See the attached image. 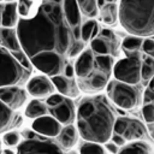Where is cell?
<instances>
[{
	"mask_svg": "<svg viewBox=\"0 0 154 154\" xmlns=\"http://www.w3.org/2000/svg\"><path fill=\"white\" fill-rule=\"evenodd\" d=\"M16 31L29 59L40 53H54L71 60L85 48L81 26L72 28L65 18L63 0L41 1L29 18L18 19Z\"/></svg>",
	"mask_w": 154,
	"mask_h": 154,
	"instance_id": "6da1fadb",
	"label": "cell"
},
{
	"mask_svg": "<svg viewBox=\"0 0 154 154\" xmlns=\"http://www.w3.org/2000/svg\"><path fill=\"white\" fill-rule=\"evenodd\" d=\"M75 119L83 141L103 144L113 134L116 112L106 95L94 94L79 100Z\"/></svg>",
	"mask_w": 154,
	"mask_h": 154,
	"instance_id": "7a4b0ae2",
	"label": "cell"
},
{
	"mask_svg": "<svg viewBox=\"0 0 154 154\" xmlns=\"http://www.w3.org/2000/svg\"><path fill=\"white\" fill-rule=\"evenodd\" d=\"M118 20L130 35L153 36L154 0H119Z\"/></svg>",
	"mask_w": 154,
	"mask_h": 154,
	"instance_id": "3957f363",
	"label": "cell"
},
{
	"mask_svg": "<svg viewBox=\"0 0 154 154\" xmlns=\"http://www.w3.org/2000/svg\"><path fill=\"white\" fill-rule=\"evenodd\" d=\"M31 71L24 69L12 55L10 51L0 46V88L24 85Z\"/></svg>",
	"mask_w": 154,
	"mask_h": 154,
	"instance_id": "277c9868",
	"label": "cell"
},
{
	"mask_svg": "<svg viewBox=\"0 0 154 154\" xmlns=\"http://www.w3.org/2000/svg\"><path fill=\"white\" fill-rule=\"evenodd\" d=\"M107 99L123 111H131L141 102V93L137 85L126 84L117 79H109L106 84Z\"/></svg>",
	"mask_w": 154,
	"mask_h": 154,
	"instance_id": "5b68a950",
	"label": "cell"
},
{
	"mask_svg": "<svg viewBox=\"0 0 154 154\" xmlns=\"http://www.w3.org/2000/svg\"><path fill=\"white\" fill-rule=\"evenodd\" d=\"M125 54V58H122L113 64L112 75L117 81L131 85H137L141 82V55L138 52H129Z\"/></svg>",
	"mask_w": 154,
	"mask_h": 154,
	"instance_id": "8992f818",
	"label": "cell"
},
{
	"mask_svg": "<svg viewBox=\"0 0 154 154\" xmlns=\"http://www.w3.org/2000/svg\"><path fill=\"white\" fill-rule=\"evenodd\" d=\"M17 154H64L63 148L47 137L25 138L17 144Z\"/></svg>",
	"mask_w": 154,
	"mask_h": 154,
	"instance_id": "52a82bcc",
	"label": "cell"
},
{
	"mask_svg": "<svg viewBox=\"0 0 154 154\" xmlns=\"http://www.w3.org/2000/svg\"><path fill=\"white\" fill-rule=\"evenodd\" d=\"M90 49L95 55H112L117 54L119 47L116 34L111 29H101L96 37L90 41Z\"/></svg>",
	"mask_w": 154,
	"mask_h": 154,
	"instance_id": "ba28073f",
	"label": "cell"
},
{
	"mask_svg": "<svg viewBox=\"0 0 154 154\" xmlns=\"http://www.w3.org/2000/svg\"><path fill=\"white\" fill-rule=\"evenodd\" d=\"M111 75L105 73L95 67H93V71L83 78H77L76 83L79 90L87 93L88 95L99 94L106 88V84L109 81Z\"/></svg>",
	"mask_w": 154,
	"mask_h": 154,
	"instance_id": "9c48e42d",
	"label": "cell"
},
{
	"mask_svg": "<svg viewBox=\"0 0 154 154\" xmlns=\"http://www.w3.org/2000/svg\"><path fill=\"white\" fill-rule=\"evenodd\" d=\"M26 93L34 96L35 99H42L52 95L55 91V88L49 77L45 75H37L28 79L25 83Z\"/></svg>",
	"mask_w": 154,
	"mask_h": 154,
	"instance_id": "30bf717a",
	"label": "cell"
},
{
	"mask_svg": "<svg viewBox=\"0 0 154 154\" xmlns=\"http://www.w3.org/2000/svg\"><path fill=\"white\" fill-rule=\"evenodd\" d=\"M61 124L54 119L52 116L45 114L41 116L36 119L32 120L31 123V129L35 134L47 137V138H52V137H57L61 130Z\"/></svg>",
	"mask_w": 154,
	"mask_h": 154,
	"instance_id": "8fae6325",
	"label": "cell"
},
{
	"mask_svg": "<svg viewBox=\"0 0 154 154\" xmlns=\"http://www.w3.org/2000/svg\"><path fill=\"white\" fill-rule=\"evenodd\" d=\"M0 101L12 111L19 109L26 102V91L18 85L0 88Z\"/></svg>",
	"mask_w": 154,
	"mask_h": 154,
	"instance_id": "7c38bea8",
	"label": "cell"
},
{
	"mask_svg": "<svg viewBox=\"0 0 154 154\" xmlns=\"http://www.w3.org/2000/svg\"><path fill=\"white\" fill-rule=\"evenodd\" d=\"M48 112H49V116L57 119L61 125L72 124L75 120V116H76L75 103L69 97H64V100L57 106L48 107Z\"/></svg>",
	"mask_w": 154,
	"mask_h": 154,
	"instance_id": "4fadbf2b",
	"label": "cell"
},
{
	"mask_svg": "<svg viewBox=\"0 0 154 154\" xmlns=\"http://www.w3.org/2000/svg\"><path fill=\"white\" fill-rule=\"evenodd\" d=\"M94 53L91 52L90 48H84L78 55L75 61L73 66V72L75 77L77 78H83L87 77L94 67Z\"/></svg>",
	"mask_w": 154,
	"mask_h": 154,
	"instance_id": "5bb4252c",
	"label": "cell"
},
{
	"mask_svg": "<svg viewBox=\"0 0 154 154\" xmlns=\"http://www.w3.org/2000/svg\"><path fill=\"white\" fill-rule=\"evenodd\" d=\"M55 90H58V93L65 97L69 99H73L77 97L79 94V89L77 87L76 79L75 78H67L63 75H57V76H52L49 77Z\"/></svg>",
	"mask_w": 154,
	"mask_h": 154,
	"instance_id": "9a60e30c",
	"label": "cell"
},
{
	"mask_svg": "<svg viewBox=\"0 0 154 154\" xmlns=\"http://www.w3.org/2000/svg\"><path fill=\"white\" fill-rule=\"evenodd\" d=\"M147 134L146 125L135 118L125 117V128L122 134V136L125 138L126 142H134V141H141Z\"/></svg>",
	"mask_w": 154,
	"mask_h": 154,
	"instance_id": "2e32d148",
	"label": "cell"
},
{
	"mask_svg": "<svg viewBox=\"0 0 154 154\" xmlns=\"http://www.w3.org/2000/svg\"><path fill=\"white\" fill-rule=\"evenodd\" d=\"M57 137H58V144L60 146V148L71 149L78 141V132L73 124H69L61 128Z\"/></svg>",
	"mask_w": 154,
	"mask_h": 154,
	"instance_id": "e0dca14e",
	"label": "cell"
},
{
	"mask_svg": "<svg viewBox=\"0 0 154 154\" xmlns=\"http://www.w3.org/2000/svg\"><path fill=\"white\" fill-rule=\"evenodd\" d=\"M0 46L5 47L10 52L20 51L16 28H2L0 26Z\"/></svg>",
	"mask_w": 154,
	"mask_h": 154,
	"instance_id": "ac0fdd59",
	"label": "cell"
},
{
	"mask_svg": "<svg viewBox=\"0 0 154 154\" xmlns=\"http://www.w3.org/2000/svg\"><path fill=\"white\" fill-rule=\"evenodd\" d=\"M18 13H17V5L16 1H10L4 4L2 12H1V23L0 26L2 28H16L18 23Z\"/></svg>",
	"mask_w": 154,
	"mask_h": 154,
	"instance_id": "d6986e66",
	"label": "cell"
},
{
	"mask_svg": "<svg viewBox=\"0 0 154 154\" xmlns=\"http://www.w3.org/2000/svg\"><path fill=\"white\" fill-rule=\"evenodd\" d=\"M97 16L106 25H114L118 20V5L114 2H106L99 8Z\"/></svg>",
	"mask_w": 154,
	"mask_h": 154,
	"instance_id": "ffe728a7",
	"label": "cell"
},
{
	"mask_svg": "<svg viewBox=\"0 0 154 154\" xmlns=\"http://www.w3.org/2000/svg\"><path fill=\"white\" fill-rule=\"evenodd\" d=\"M24 114L29 119H36V118H38L41 116L48 114V107L41 100L32 99L31 101H29L26 103L25 109H24Z\"/></svg>",
	"mask_w": 154,
	"mask_h": 154,
	"instance_id": "44dd1931",
	"label": "cell"
},
{
	"mask_svg": "<svg viewBox=\"0 0 154 154\" xmlns=\"http://www.w3.org/2000/svg\"><path fill=\"white\" fill-rule=\"evenodd\" d=\"M100 25L96 19H88L81 24V40L87 43L91 38L96 37L100 31Z\"/></svg>",
	"mask_w": 154,
	"mask_h": 154,
	"instance_id": "7402d4cb",
	"label": "cell"
},
{
	"mask_svg": "<svg viewBox=\"0 0 154 154\" xmlns=\"http://www.w3.org/2000/svg\"><path fill=\"white\" fill-rule=\"evenodd\" d=\"M16 119L17 116L14 114V111L8 108L5 103L0 101V134L5 132L11 126H13Z\"/></svg>",
	"mask_w": 154,
	"mask_h": 154,
	"instance_id": "603a6c76",
	"label": "cell"
},
{
	"mask_svg": "<svg viewBox=\"0 0 154 154\" xmlns=\"http://www.w3.org/2000/svg\"><path fill=\"white\" fill-rule=\"evenodd\" d=\"M150 153L152 150L149 144L143 141H134L126 143L118 152V154H150Z\"/></svg>",
	"mask_w": 154,
	"mask_h": 154,
	"instance_id": "cb8c5ba5",
	"label": "cell"
},
{
	"mask_svg": "<svg viewBox=\"0 0 154 154\" xmlns=\"http://www.w3.org/2000/svg\"><path fill=\"white\" fill-rule=\"evenodd\" d=\"M154 76V58L146 55L141 59V69H140V77L141 82L144 83V85L153 79Z\"/></svg>",
	"mask_w": 154,
	"mask_h": 154,
	"instance_id": "d4e9b609",
	"label": "cell"
},
{
	"mask_svg": "<svg viewBox=\"0 0 154 154\" xmlns=\"http://www.w3.org/2000/svg\"><path fill=\"white\" fill-rule=\"evenodd\" d=\"M76 2L82 17L84 16L89 19H94L97 16L99 8H97L96 0H76Z\"/></svg>",
	"mask_w": 154,
	"mask_h": 154,
	"instance_id": "484cf974",
	"label": "cell"
},
{
	"mask_svg": "<svg viewBox=\"0 0 154 154\" xmlns=\"http://www.w3.org/2000/svg\"><path fill=\"white\" fill-rule=\"evenodd\" d=\"M114 60L112 55H94V67L112 76V67Z\"/></svg>",
	"mask_w": 154,
	"mask_h": 154,
	"instance_id": "4316f807",
	"label": "cell"
},
{
	"mask_svg": "<svg viewBox=\"0 0 154 154\" xmlns=\"http://www.w3.org/2000/svg\"><path fill=\"white\" fill-rule=\"evenodd\" d=\"M16 5H17L18 17L20 18H29L36 8L34 0H17Z\"/></svg>",
	"mask_w": 154,
	"mask_h": 154,
	"instance_id": "83f0119b",
	"label": "cell"
},
{
	"mask_svg": "<svg viewBox=\"0 0 154 154\" xmlns=\"http://www.w3.org/2000/svg\"><path fill=\"white\" fill-rule=\"evenodd\" d=\"M143 37L140 36H135V35H129L126 37L123 38L122 41V48L125 53L129 52H138L141 48V43H142Z\"/></svg>",
	"mask_w": 154,
	"mask_h": 154,
	"instance_id": "f1b7e54d",
	"label": "cell"
},
{
	"mask_svg": "<svg viewBox=\"0 0 154 154\" xmlns=\"http://www.w3.org/2000/svg\"><path fill=\"white\" fill-rule=\"evenodd\" d=\"M78 154H105V148L100 143L83 141L78 147Z\"/></svg>",
	"mask_w": 154,
	"mask_h": 154,
	"instance_id": "f546056e",
	"label": "cell"
},
{
	"mask_svg": "<svg viewBox=\"0 0 154 154\" xmlns=\"http://www.w3.org/2000/svg\"><path fill=\"white\" fill-rule=\"evenodd\" d=\"M20 142V134L14 130H10L4 134L1 143H4L6 147H16Z\"/></svg>",
	"mask_w": 154,
	"mask_h": 154,
	"instance_id": "4dcf8cb0",
	"label": "cell"
},
{
	"mask_svg": "<svg viewBox=\"0 0 154 154\" xmlns=\"http://www.w3.org/2000/svg\"><path fill=\"white\" fill-rule=\"evenodd\" d=\"M12 53V55H13V58L24 67V69H26V70H29V71H31L32 72V65H31V63H30V60H29V58H28V55L20 49V51H16V52H11Z\"/></svg>",
	"mask_w": 154,
	"mask_h": 154,
	"instance_id": "1f68e13d",
	"label": "cell"
},
{
	"mask_svg": "<svg viewBox=\"0 0 154 154\" xmlns=\"http://www.w3.org/2000/svg\"><path fill=\"white\" fill-rule=\"evenodd\" d=\"M141 113H142V118L146 122V124L154 123V102L153 103L142 105Z\"/></svg>",
	"mask_w": 154,
	"mask_h": 154,
	"instance_id": "d6a6232c",
	"label": "cell"
},
{
	"mask_svg": "<svg viewBox=\"0 0 154 154\" xmlns=\"http://www.w3.org/2000/svg\"><path fill=\"white\" fill-rule=\"evenodd\" d=\"M153 79H150L147 84H146V89L142 94V105L146 103H153L154 102V90H153Z\"/></svg>",
	"mask_w": 154,
	"mask_h": 154,
	"instance_id": "836d02e7",
	"label": "cell"
},
{
	"mask_svg": "<svg viewBox=\"0 0 154 154\" xmlns=\"http://www.w3.org/2000/svg\"><path fill=\"white\" fill-rule=\"evenodd\" d=\"M140 49H142L146 55L153 57L154 55V40H153V36H149V37L143 38Z\"/></svg>",
	"mask_w": 154,
	"mask_h": 154,
	"instance_id": "e575fe53",
	"label": "cell"
},
{
	"mask_svg": "<svg viewBox=\"0 0 154 154\" xmlns=\"http://www.w3.org/2000/svg\"><path fill=\"white\" fill-rule=\"evenodd\" d=\"M65 96L60 95L59 93H53L52 95L47 96L46 99V106L47 107H53V106H57L58 103H60L63 100H64Z\"/></svg>",
	"mask_w": 154,
	"mask_h": 154,
	"instance_id": "d590c367",
	"label": "cell"
},
{
	"mask_svg": "<svg viewBox=\"0 0 154 154\" xmlns=\"http://www.w3.org/2000/svg\"><path fill=\"white\" fill-rule=\"evenodd\" d=\"M109 141L111 142H113L117 147H123V146H125L128 142L125 141V138L122 136V135H118V134H112L111 135V138H109Z\"/></svg>",
	"mask_w": 154,
	"mask_h": 154,
	"instance_id": "8d00e7d4",
	"label": "cell"
},
{
	"mask_svg": "<svg viewBox=\"0 0 154 154\" xmlns=\"http://www.w3.org/2000/svg\"><path fill=\"white\" fill-rule=\"evenodd\" d=\"M63 76L67 77V78H75V72H73V66L67 63L65 66H64V70H63Z\"/></svg>",
	"mask_w": 154,
	"mask_h": 154,
	"instance_id": "74e56055",
	"label": "cell"
},
{
	"mask_svg": "<svg viewBox=\"0 0 154 154\" xmlns=\"http://www.w3.org/2000/svg\"><path fill=\"white\" fill-rule=\"evenodd\" d=\"M103 144H105L106 149H107L111 154H118V152H119V147H117L113 142H111V141L108 140V141H107V142H105Z\"/></svg>",
	"mask_w": 154,
	"mask_h": 154,
	"instance_id": "f35d334b",
	"label": "cell"
},
{
	"mask_svg": "<svg viewBox=\"0 0 154 154\" xmlns=\"http://www.w3.org/2000/svg\"><path fill=\"white\" fill-rule=\"evenodd\" d=\"M4 154H14V152L11 150V149H5L4 150Z\"/></svg>",
	"mask_w": 154,
	"mask_h": 154,
	"instance_id": "ab89813d",
	"label": "cell"
},
{
	"mask_svg": "<svg viewBox=\"0 0 154 154\" xmlns=\"http://www.w3.org/2000/svg\"><path fill=\"white\" fill-rule=\"evenodd\" d=\"M2 6H4V5L0 2V23H1V12H2Z\"/></svg>",
	"mask_w": 154,
	"mask_h": 154,
	"instance_id": "60d3db41",
	"label": "cell"
},
{
	"mask_svg": "<svg viewBox=\"0 0 154 154\" xmlns=\"http://www.w3.org/2000/svg\"><path fill=\"white\" fill-rule=\"evenodd\" d=\"M105 1H106V2H114V4H117L118 0H105Z\"/></svg>",
	"mask_w": 154,
	"mask_h": 154,
	"instance_id": "b9f144b4",
	"label": "cell"
},
{
	"mask_svg": "<svg viewBox=\"0 0 154 154\" xmlns=\"http://www.w3.org/2000/svg\"><path fill=\"white\" fill-rule=\"evenodd\" d=\"M1 146H2V143H1V141H0V150H1Z\"/></svg>",
	"mask_w": 154,
	"mask_h": 154,
	"instance_id": "7bdbcfd3",
	"label": "cell"
},
{
	"mask_svg": "<svg viewBox=\"0 0 154 154\" xmlns=\"http://www.w3.org/2000/svg\"><path fill=\"white\" fill-rule=\"evenodd\" d=\"M41 1H43V0H41Z\"/></svg>",
	"mask_w": 154,
	"mask_h": 154,
	"instance_id": "ee69618b",
	"label": "cell"
}]
</instances>
